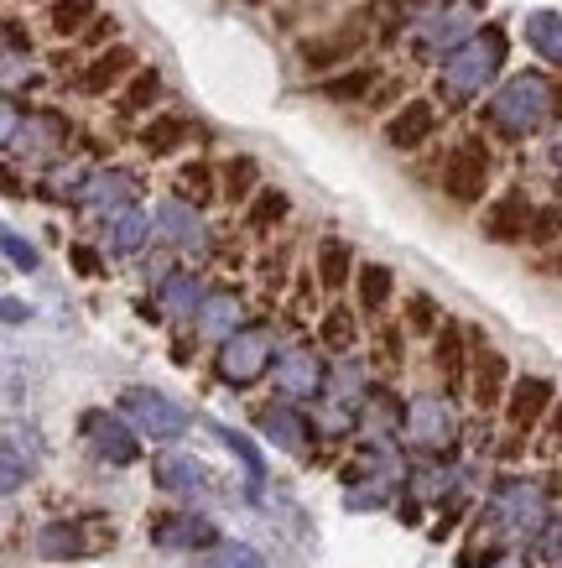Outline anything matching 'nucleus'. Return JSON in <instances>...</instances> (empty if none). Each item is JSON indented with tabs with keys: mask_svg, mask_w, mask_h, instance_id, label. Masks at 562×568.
I'll list each match as a JSON object with an SVG mask.
<instances>
[{
	"mask_svg": "<svg viewBox=\"0 0 562 568\" xmlns=\"http://www.w3.org/2000/svg\"><path fill=\"white\" fill-rule=\"evenodd\" d=\"M552 115H558V89H552L546 73H515V79H505V84L490 94V104H484V121L505 141L537 136Z\"/></svg>",
	"mask_w": 562,
	"mask_h": 568,
	"instance_id": "1",
	"label": "nucleus"
},
{
	"mask_svg": "<svg viewBox=\"0 0 562 568\" xmlns=\"http://www.w3.org/2000/svg\"><path fill=\"white\" fill-rule=\"evenodd\" d=\"M500 69H505V32H500V27H484V32H474L469 42H459V48L443 58L438 94H443L448 104H469L494 84Z\"/></svg>",
	"mask_w": 562,
	"mask_h": 568,
	"instance_id": "2",
	"label": "nucleus"
},
{
	"mask_svg": "<svg viewBox=\"0 0 562 568\" xmlns=\"http://www.w3.org/2000/svg\"><path fill=\"white\" fill-rule=\"evenodd\" d=\"M276 365V339L266 324H239L229 339H219V355H214V371H219L224 386H256L266 371Z\"/></svg>",
	"mask_w": 562,
	"mask_h": 568,
	"instance_id": "3",
	"label": "nucleus"
},
{
	"mask_svg": "<svg viewBox=\"0 0 562 568\" xmlns=\"http://www.w3.org/2000/svg\"><path fill=\"white\" fill-rule=\"evenodd\" d=\"M115 548V527L104 517H79V521H48L37 532V552L52 564H69V558H89V552Z\"/></svg>",
	"mask_w": 562,
	"mask_h": 568,
	"instance_id": "4",
	"label": "nucleus"
},
{
	"mask_svg": "<svg viewBox=\"0 0 562 568\" xmlns=\"http://www.w3.org/2000/svg\"><path fill=\"white\" fill-rule=\"evenodd\" d=\"M120 417L141 433V438H156V444H167V438H183L187 433V413L162 392H146V386H131V392H120Z\"/></svg>",
	"mask_w": 562,
	"mask_h": 568,
	"instance_id": "5",
	"label": "nucleus"
},
{
	"mask_svg": "<svg viewBox=\"0 0 562 568\" xmlns=\"http://www.w3.org/2000/svg\"><path fill=\"white\" fill-rule=\"evenodd\" d=\"M407 438L417 448H432V454H448L459 444V417L443 396H417L407 407Z\"/></svg>",
	"mask_w": 562,
	"mask_h": 568,
	"instance_id": "6",
	"label": "nucleus"
},
{
	"mask_svg": "<svg viewBox=\"0 0 562 568\" xmlns=\"http://www.w3.org/2000/svg\"><path fill=\"white\" fill-rule=\"evenodd\" d=\"M484 183H490V152H484V141H459L443 162V189L448 199H459V204H474L484 199Z\"/></svg>",
	"mask_w": 562,
	"mask_h": 568,
	"instance_id": "7",
	"label": "nucleus"
},
{
	"mask_svg": "<svg viewBox=\"0 0 562 568\" xmlns=\"http://www.w3.org/2000/svg\"><path fill=\"white\" fill-rule=\"evenodd\" d=\"M84 433H89V448L100 454L104 465H136V459H141V438H136V428H125L120 417H110V413H89V417H84Z\"/></svg>",
	"mask_w": 562,
	"mask_h": 568,
	"instance_id": "8",
	"label": "nucleus"
},
{
	"mask_svg": "<svg viewBox=\"0 0 562 568\" xmlns=\"http://www.w3.org/2000/svg\"><path fill=\"white\" fill-rule=\"evenodd\" d=\"M276 392L282 396H324V386H328V371H324V361L313 355V349H282L276 355Z\"/></svg>",
	"mask_w": 562,
	"mask_h": 568,
	"instance_id": "9",
	"label": "nucleus"
},
{
	"mask_svg": "<svg viewBox=\"0 0 562 568\" xmlns=\"http://www.w3.org/2000/svg\"><path fill=\"white\" fill-rule=\"evenodd\" d=\"M552 407V381L546 376H521L511 386V396H505V423H511L515 433H527L542 423V413Z\"/></svg>",
	"mask_w": 562,
	"mask_h": 568,
	"instance_id": "10",
	"label": "nucleus"
},
{
	"mask_svg": "<svg viewBox=\"0 0 562 568\" xmlns=\"http://www.w3.org/2000/svg\"><path fill=\"white\" fill-rule=\"evenodd\" d=\"M156 224H162V235H167L177 251H193V256L208 251V230H204V220H198V204L187 209V199H172V204L156 209Z\"/></svg>",
	"mask_w": 562,
	"mask_h": 568,
	"instance_id": "11",
	"label": "nucleus"
},
{
	"mask_svg": "<svg viewBox=\"0 0 562 568\" xmlns=\"http://www.w3.org/2000/svg\"><path fill=\"white\" fill-rule=\"evenodd\" d=\"M432 131H438V110H432L427 100H407L391 121H386V141H391L396 152H417Z\"/></svg>",
	"mask_w": 562,
	"mask_h": 568,
	"instance_id": "12",
	"label": "nucleus"
},
{
	"mask_svg": "<svg viewBox=\"0 0 562 568\" xmlns=\"http://www.w3.org/2000/svg\"><path fill=\"white\" fill-rule=\"evenodd\" d=\"M146 532H152V542H162V548H214V542H219V527L208 517H152Z\"/></svg>",
	"mask_w": 562,
	"mask_h": 568,
	"instance_id": "13",
	"label": "nucleus"
},
{
	"mask_svg": "<svg viewBox=\"0 0 562 568\" xmlns=\"http://www.w3.org/2000/svg\"><path fill=\"white\" fill-rule=\"evenodd\" d=\"M79 204L84 209H100V214H120V209L136 204V178L110 168V173H89L84 193H79Z\"/></svg>",
	"mask_w": 562,
	"mask_h": 568,
	"instance_id": "14",
	"label": "nucleus"
},
{
	"mask_svg": "<svg viewBox=\"0 0 562 568\" xmlns=\"http://www.w3.org/2000/svg\"><path fill=\"white\" fill-rule=\"evenodd\" d=\"M152 480L172 496H204L208 490V475L198 459H187V454H156L152 459Z\"/></svg>",
	"mask_w": 562,
	"mask_h": 568,
	"instance_id": "15",
	"label": "nucleus"
},
{
	"mask_svg": "<svg viewBox=\"0 0 562 568\" xmlns=\"http://www.w3.org/2000/svg\"><path fill=\"white\" fill-rule=\"evenodd\" d=\"M131 69H136V52H131V48H110V52H100L84 73H79V89H84V94H110V89H115Z\"/></svg>",
	"mask_w": 562,
	"mask_h": 568,
	"instance_id": "16",
	"label": "nucleus"
},
{
	"mask_svg": "<svg viewBox=\"0 0 562 568\" xmlns=\"http://www.w3.org/2000/svg\"><path fill=\"white\" fill-rule=\"evenodd\" d=\"M505 376H511V371H505V355H494L490 345H479V355H474V402L484 407V413L511 396L505 392Z\"/></svg>",
	"mask_w": 562,
	"mask_h": 568,
	"instance_id": "17",
	"label": "nucleus"
},
{
	"mask_svg": "<svg viewBox=\"0 0 562 568\" xmlns=\"http://www.w3.org/2000/svg\"><path fill=\"white\" fill-rule=\"evenodd\" d=\"M527 230H531L527 193H505V199L484 214V235H490V241H521Z\"/></svg>",
	"mask_w": 562,
	"mask_h": 568,
	"instance_id": "18",
	"label": "nucleus"
},
{
	"mask_svg": "<svg viewBox=\"0 0 562 568\" xmlns=\"http://www.w3.org/2000/svg\"><path fill=\"white\" fill-rule=\"evenodd\" d=\"M146 235H152V214L146 209H120V214H110V256H136L141 245H146Z\"/></svg>",
	"mask_w": 562,
	"mask_h": 568,
	"instance_id": "19",
	"label": "nucleus"
},
{
	"mask_svg": "<svg viewBox=\"0 0 562 568\" xmlns=\"http://www.w3.org/2000/svg\"><path fill=\"white\" fill-rule=\"evenodd\" d=\"M239 328V297L235 293H208L198 308V334L204 339H229Z\"/></svg>",
	"mask_w": 562,
	"mask_h": 568,
	"instance_id": "20",
	"label": "nucleus"
},
{
	"mask_svg": "<svg viewBox=\"0 0 562 568\" xmlns=\"http://www.w3.org/2000/svg\"><path fill=\"white\" fill-rule=\"evenodd\" d=\"M266 433H272V444H282L287 454H307V438H313V423H307L297 407H272V413L260 417Z\"/></svg>",
	"mask_w": 562,
	"mask_h": 568,
	"instance_id": "21",
	"label": "nucleus"
},
{
	"mask_svg": "<svg viewBox=\"0 0 562 568\" xmlns=\"http://www.w3.org/2000/svg\"><path fill=\"white\" fill-rule=\"evenodd\" d=\"M527 48L542 58V63H558L562 69V17L558 11H531L527 17Z\"/></svg>",
	"mask_w": 562,
	"mask_h": 568,
	"instance_id": "22",
	"label": "nucleus"
},
{
	"mask_svg": "<svg viewBox=\"0 0 562 568\" xmlns=\"http://www.w3.org/2000/svg\"><path fill=\"white\" fill-rule=\"evenodd\" d=\"M505 517H511V527H542L546 490L542 485H505Z\"/></svg>",
	"mask_w": 562,
	"mask_h": 568,
	"instance_id": "23",
	"label": "nucleus"
},
{
	"mask_svg": "<svg viewBox=\"0 0 562 568\" xmlns=\"http://www.w3.org/2000/svg\"><path fill=\"white\" fill-rule=\"evenodd\" d=\"M156 297H162V303H156L162 313H198L208 293L198 287V276H193V272H172L167 282H162V293H156Z\"/></svg>",
	"mask_w": 562,
	"mask_h": 568,
	"instance_id": "24",
	"label": "nucleus"
},
{
	"mask_svg": "<svg viewBox=\"0 0 562 568\" xmlns=\"http://www.w3.org/2000/svg\"><path fill=\"white\" fill-rule=\"evenodd\" d=\"M349 272H355V251L344 241H328L324 251H318V282H324L328 293H339L344 282H349Z\"/></svg>",
	"mask_w": 562,
	"mask_h": 568,
	"instance_id": "25",
	"label": "nucleus"
},
{
	"mask_svg": "<svg viewBox=\"0 0 562 568\" xmlns=\"http://www.w3.org/2000/svg\"><path fill=\"white\" fill-rule=\"evenodd\" d=\"M187 141V121H177V115H156L146 131H141V146L152 156H167V152H177Z\"/></svg>",
	"mask_w": 562,
	"mask_h": 568,
	"instance_id": "26",
	"label": "nucleus"
},
{
	"mask_svg": "<svg viewBox=\"0 0 562 568\" xmlns=\"http://www.w3.org/2000/svg\"><path fill=\"white\" fill-rule=\"evenodd\" d=\"M438 371H443L448 386H459L463 381V328L459 324L438 328Z\"/></svg>",
	"mask_w": 562,
	"mask_h": 568,
	"instance_id": "27",
	"label": "nucleus"
},
{
	"mask_svg": "<svg viewBox=\"0 0 562 568\" xmlns=\"http://www.w3.org/2000/svg\"><path fill=\"white\" fill-rule=\"evenodd\" d=\"M219 438H224V448H229V454H239V465H245V475H251V496H260V480H266V465H260L256 444H251L245 433H235V428H219Z\"/></svg>",
	"mask_w": 562,
	"mask_h": 568,
	"instance_id": "28",
	"label": "nucleus"
},
{
	"mask_svg": "<svg viewBox=\"0 0 562 568\" xmlns=\"http://www.w3.org/2000/svg\"><path fill=\"white\" fill-rule=\"evenodd\" d=\"M391 272H386V266H359V303H365V308L370 313H380L386 308V303H391Z\"/></svg>",
	"mask_w": 562,
	"mask_h": 568,
	"instance_id": "29",
	"label": "nucleus"
},
{
	"mask_svg": "<svg viewBox=\"0 0 562 568\" xmlns=\"http://www.w3.org/2000/svg\"><path fill=\"white\" fill-rule=\"evenodd\" d=\"M89 17H94V0H52V32L58 37H79Z\"/></svg>",
	"mask_w": 562,
	"mask_h": 568,
	"instance_id": "30",
	"label": "nucleus"
},
{
	"mask_svg": "<svg viewBox=\"0 0 562 568\" xmlns=\"http://www.w3.org/2000/svg\"><path fill=\"white\" fill-rule=\"evenodd\" d=\"M287 209H292V204H287V193H282V189H260L245 220H251V230H272V224L287 220Z\"/></svg>",
	"mask_w": 562,
	"mask_h": 568,
	"instance_id": "31",
	"label": "nucleus"
},
{
	"mask_svg": "<svg viewBox=\"0 0 562 568\" xmlns=\"http://www.w3.org/2000/svg\"><path fill=\"white\" fill-rule=\"evenodd\" d=\"M256 178H260L256 162H251V156H235V162L224 168V199H229V204L251 199V193H256Z\"/></svg>",
	"mask_w": 562,
	"mask_h": 568,
	"instance_id": "32",
	"label": "nucleus"
},
{
	"mask_svg": "<svg viewBox=\"0 0 562 568\" xmlns=\"http://www.w3.org/2000/svg\"><path fill=\"white\" fill-rule=\"evenodd\" d=\"M156 94H162V73L141 69L136 79H131V89H125V104H120V110H131V115H136V110H152Z\"/></svg>",
	"mask_w": 562,
	"mask_h": 568,
	"instance_id": "33",
	"label": "nucleus"
},
{
	"mask_svg": "<svg viewBox=\"0 0 562 568\" xmlns=\"http://www.w3.org/2000/svg\"><path fill=\"white\" fill-rule=\"evenodd\" d=\"M370 84H375L370 69H349V73H339V79H324V94L328 100H365Z\"/></svg>",
	"mask_w": 562,
	"mask_h": 568,
	"instance_id": "34",
	"label": "nucleus"
},
{
	"mask_svg": "<svg viewBox=\"0 0 562 568\" xmlns=\"http://www.w3.org/2000/svg\"><path fill=\"white\" fill-rule=\"evenodd\" d=\"M318 339H324L328 349H349V345H355V313H349V308H334L324 318V328H318Z\"/></svg>",
	"mask_w": 562,
	"mask_h": 568,
	"instance_id": "35",
	"label": "nucleus"
},
{
	"mask_svg": "<svg viewBox=\"0 0 562 568\" xmlns=\"http://www.w3.org/2000/svg\"><path fill=\"white\" fill-rule=\"evenodd\" d=\"M349 48H355V37H328V42H307L303 58L313 63V69H328V63L349 58Z\"/></svg>",
	"mask_w": 562,
	"mask_h": 568,
	"instance_id": "36",
	"label": "nucleus"
},
{
	"mask_svg": "<svg viewBox=\"0 0 562 568\" xmlns=\"http://www.w3.org/2000/svg\"><path fill=\"white\" fill-rule=\"evenodd\" d=\"M177 193H183L187 204H208V193H214V178H208V168H183V178H177Z\"/></svg>",
	"mask_w": 562,
	"mask_h": 568,
	"instance_id": "37",
	"label": "nucleus"
},
{
	"mask_svg": "<svg viewBox=\"0 0 562 568\" xmlns=\"http://www.w3.org/2000/svg\"><path fill=\"white\" fill-rule=\"evenodd\" d=\"M214 568H266V564H260V552L251 548V542H219Z\"/></svg>",
	"mask_w": 562,
	"mask_h": 568,
	"instance_id": "38",
	"label": "nucleus"
},
{
	"mask_svg": "<svg viewBox=\"0 0 562 568\" xmlns=\"http://www.w3.org/2000/svg\"><path fill=\"white\" fill-rule=\"evenodd\" d=\"M558 235H562V204L542 209V214H531V230H527L531 245H546V241H558Z\"/></svg>",
	"mask_w": 562,
	"mask_h": 568,
	"instance_id": "39",
	"label": "nucleus"
},
{
	"mask_svg": "<svg viewBox=\"0 0 562 568\" xmlns=\"http://www.w3.org/2000/svg\"><path fill=\"white\" fill-rule=\"evenodd\" d=\"M6 261H11L17 272H37V245H27L17 230H6Z\"/></svg>",
	"mask_w": 562,
	"mask_h": 568,
	"instance_id": "40",
	"label": "nucleus"
},
{
	"mask_svg": "<svg viewBox=\"0 0 562 568\" xmlns=\"http://www.w3.org/2000/svg\"><path fill=\"white\" fill-rule=\"evenodd\" d=\"M21 480H27V475H21V454H17V438H6V496H11V490H17Z\"/></svg>",
	"mask_w": 562,
	"mask_h": 568,
	"instance_id": "41",
	"label": "nucleus"
},
{
	"mask_svg": "<svg viewBox=\"0 0 562 568\" xmlns=\"http://www.w3.org/2000/svg\"><path fill=\"white\" fill-rule=\"evenodd\" d=\"M438 324V308H432V297H411V328H432Z\"/></svg>",
	"mask_w": 562,
	"mask_h": 568,
	"instance_id": "42",
	"label": "nucleus"
},
{
	"mask_svg": "<svg viewBox=\"0 0 562 568\" xmlns=\"http://www.w3.org/2000/svg\"><path fill=\"white\" fill-rule=\"evenodd\" d=\"M110 37H115V17H100V21H94V27H89V37H84V42H89V48H94V42H110Z\"/></svg>",
	"mask_w": 562,
	"mask_h": 568,
	"instance_id": "43",
	"label": "nucleus"
},
{
	"mask_svg": "<svg viewBox=\"0 0 562 568\" xmlns=\"http://www.w3.org/2000/svg\"><path fill=\"white\" fill-rule=\"evenodd\" d=\"M73 266H79L84 276L100 272V261H94V251H89V245H73Z\"/></svg>",
	"mask_w": 562,
	"mask_h": 568,
	"instance_id": "44",
	"label": "nucleus"
},
{
	"mask_svg": "<svg viewBox=\"0 0 562 568\" xmlns=\"http://www.w3.org/2000/svg\"><path fill=\"white\" fill-rule=\"evenodd\" d=\"M6 42H11V52H27V48H32V42L21 37V27H17V21H6Z\"/></svg>",
	"mask_w": 562,
	"mask_h": 568,
	"instance_id": "45",
	"label": "nucleus"
},
{
	"mask_svg": "<svg viewBox=\"0 0 562 568\" xmlns=\"http://www.w3.org/2000/svg\"><path fill=\"white\" fill-rule=\"evenodd\" d=\"M21 318H27V308H21L17 297H6V324H21Z\"/></svg>",
	"mask_w": 562,
	"mask_h": 568,
	"instance_id": "46",
	"label": "nucleus"
},
{
	"mask_svg": "<svg viewBox=\"0 0 562 568\" xmlns=\"http://www.w3.org/2000/svg\"><path fill=\"white\" fill-rule=\"evenodd\" d=\"M546 438L562 448V402H558V413H552V428H546Z\"/></svg>",
	"mask_w": 562,
	"mask_h": 568,
	"instance_id": "47",
	"label": "nucleus"
},
{
	"mask_svg": "<svg viewBox=\"0 0 562 568\" xmlns=\"http://www.w3.org/2000/svg\"><path fill=\"white\" fill-rule=\"evenodd\" d=\"M558 276H562V261H558Z\"/></svg>",
	"mask_w": 562,
	"mask_h": 568,
	"instance_id": "48",
	"label": "nucleus"
}]
</instances>
